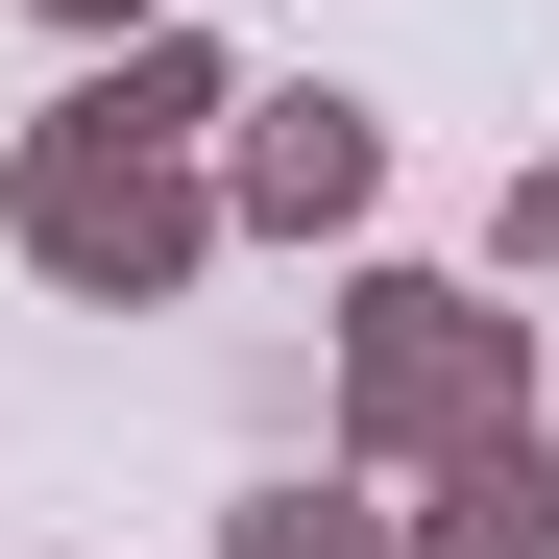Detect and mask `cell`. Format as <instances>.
I'll use <instances>...</instances> for the list:
<instances>
[{"mask_svg":"<svg viewBox=\"0 0 559 559\" xmlns=\"http://www.w3.org/2000/svg\"><path fill=\"white\" fill-rule=\"evenodd\" d=\"M487 267H559V146L511 170V219H487Z\"/></svg>","mask_w":559,"mask_h":559,"instance_id":"cell-7","label":"cell"},{"mask_svg":"<svg viewBox=\"0 0 559 559\" xmlns=\"http://www.w3.org/2000/svg\"><path fill=\"white\" fill-rule=\"evenodd\" d=\"M511 414H535V317L511 293H462V267H365L341 293V462H414L438 487V462L511 438Z\"/></svg>","mask_w":559,"mask_h":559,"instance_id":"cell-2","label":"cell"},{"mask_svg":"<svg viewBox=\"0 0 559 559\" xmlns=\"http://www.w3.org/2000/svg\"><path fill=\"white\" fill-rule=\"evenodd\" d=\"M365 195H390V122H365L341 73L219 98V219H243V243H365Z\"/></svg>","mask_w":559,"mask_h":559,"instance_id":"cell-3","label":"cell"},{"mask_svg":"<svg viewBox=\"0 0 559 559\" xmlns=\"http://www.w3.org/2000/svg\"><path fill=\"white\" fill-rule=\"evenodd\" d=\"M73 98H98L122 146H219V98H243V49H219V25H122L98 73H73Z\"/></svg>","mask_w":559,"mask_h":559,"instance_id":"cell-5","label":"cell"},{"mask_svg":"<svg viewBox=\"0 0 559 559\" xmlns=\"http://www.w3.org/2000/svg\"><path fill=\"white\" fill-rule=\"evenodd\" d=\"M49 25H73V49H122V25H146V0H49Z\"/></svg>","mask_w":559,"mask_h":559,"instance_id":"cell-8","label":"cell"},{"mask_svg":"<svg viewBox=\"0 0 559 559\" xmlns=\"http://www.w3.org/2000/svg\"><path fill=\"white\" fill-rule=\"evenodd\" d=\"M414 559H559V414L462 438V462H438V511H414Z\"/></svg>","mask_w":559,"mask_h":559,"instance_id":"cell-4","label":"cell"},{"mask_svg":"<svg viewBox=\"0 0 559 559\" xmlns=\"http://www.w3.org/2000/svg\"><path fill=\"white\" fill-rule=\"evenodd\" d=\"M0 243H25L73 317H170V293L219 267V170H195V146H122L98 98H49L25 146H0Z\"/></svg>","mask_w":559,"mask_h":559,"instance_id":"cell-1","label":"cell"},{"mask_svg":"<svg viewBox=\"0 0 559 559\" xmlns=\"http://www.w3.org/2000/svg\"><path fill=\"white\" fill-rule=\"evenodd\" d=\"M219 559H414V511L365 487V462H341V487L293 462V487H243V511H219Z\"/></svg>","mask_w":559,"mask_h":559,"instance_id":"cell-6","label":"cell"}]
</instances>
